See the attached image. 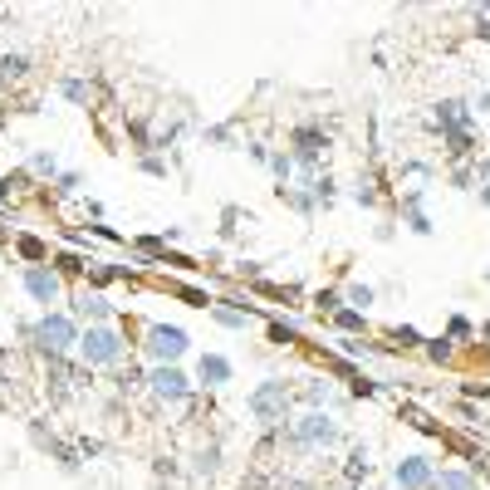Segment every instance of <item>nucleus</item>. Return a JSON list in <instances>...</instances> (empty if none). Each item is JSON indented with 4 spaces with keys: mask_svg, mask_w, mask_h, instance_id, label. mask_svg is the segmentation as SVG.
Instances as JSON below:
<instances>
[{
    "mask_svg": "<svg viewBox=\"0 0 490 490\" xmlns=\"http://www.w3.org/2000/svg\"><path fill=\"white\" fill-rule=\"evenodd\" d=\"M123 333L113 329V324H89V333L79 338V353H84V363L89 368H113V363H123Z\"/></svg>",
    "mask_w": 490,
    "mask_h": 490,
    "instance_id": "nucleus-1",
    "label": "nucleus"
},
{
    "mask_svg": "<svg viewBox=\"0 0 490 490\" xmlns=\"http://www.w3.org/2000/svg\"><path fill=\"white\" fill-rule=\"evenodd\" d=\"M142 348H147V358H152L157 368H177V358H187L192 338H187V329H177V324H152Z\"/></svg>",
    "mask_w": 490,
    "mask_h": 490,
    "instance_id": "nucleus-2",
    "label": "nucleus"
},
{
    "mask_svg": "<svg viewBox=\"0 0 490 490\" xmlns=\"http://www.w3.org/2000/svg\"><path fill=\"white\" fill-rule=\"evenodd\" d=\"M35 338H39V348H44V353H54V358H59V353L79 348V338H84V333H79V324H74L69 314H44V319L35 324Z\"/></svg>",
    "mask_w": 490,
    "mask_h": 490,
    "instance_id": "nucleus-3",
    "label": "nucleus"
},
{
    "mask_svg": "<svg viewBox=\"0 0 490 490\" xmlns=\"http://www.w3.org/2000/svg\"><path fill=\"white\" fill-rule=\"evenodd\" d=\"M245 407L260 417V422H285V407H290V392L285 383H260V388L245 397Z\"/></svg>",
    "mask_w": 490,
    "mask_h": 490,
    "instance_id": "nucleus-4",
    "label": "nucleus"
},
{
    "mask_svg": "<svg viewBox=\"0 0 490 490\" xmlns=\"http://www.w3.org/2000/svg\"><path fill=\"white\" fill-rule=\"evenodd\" d=\"M294 441H304V446H329V441H338V427H333L329 412H304V417L294 422Z\"/></svg>",
    "mask_w": 490,
    "mask_h": 490,
    "instance_id": "nucleus-5",
    "label": "nucleus"
},
{
    "mask_svg": "<svg viewBox=\"0 0 490 490\" xmlns=\"http://www.w3.org/2000/svg\"><path fill=\"white\" fill-rule=\"evenodd\" d=\"M20 285H25V294H30L35 304H54V299H59V275L44 270V265H25Z\"/></svg>",
    "mask_w": 490,
    "mask_h": 490,
    "instance_id": "nucleus-6",
    "label": "nucleus"
},
{
    "mask_svg": "<svg viewBox=\"0 0 490 490\" xmlns=\"http://www.w3.org/2000/svg\"><path fill=\"white\" fill-rule=\"evenodd\" d=\"M147 388L157 392L162 402H182V397L192 392V378H187L182 368H152V378H147Z\"/></svg>",
    "mask_w": 490,
    "mask_h": 490,
    "instance_id": "nucleus-7",
    "label": "nucleus"
},
{
    "mask_svg": "<svg viewBox=\"0 0 490 490\" xmlns=\"http://www.w3.org/2000/svg\"><path fill=\"white\" fill-rule=\"evenodd\" d=\"M392 476H397V486H402V490H427L431 481H436V471H431V461H427V456H402Z\"/></svg>",
    "mask_w": 490,
    "mask_h": 490,
    "instance_id": "nucleus-8",
    "label": "nucleus"
},
{
    "mask_svg": "<svg viewBox=\"0 0 490 490\" xmlns=\"http://www.w3.org/2000/svg\"><path fill=\"white\" fill-rule=\"evenodd\" d=\"M74 309H79L89 324H108V319H113V304H108L98 290H79L74 294Z\"/></svg>",
    "mask_w": 490,
    "mask_h": 490,
    "instance_id": "nucleus-9",
    "label": "nucleus"
},
{
    "mask_svg": "<svg viewBox=\"0 0 490 490\" xmlns=\"http://www.w3.org/2000/svg\"><path fill=\"white\" fill-rule=\"evenodd\" d=\"M294 142H299V147H294V162H304V167H314V162H319V152L329 147V137H319L314 128H299V133H294Z\"/></svg>",
    "mask_w": 490,
    "mask_h": 490,
    "instance_id": "nucleus-10",
    "label": "nucleus"
},
{
    "mask_svg": "<svg viewBox=\"0 0 490 490\" xmlns=\"http://www.w3.org/2000/svg\"><path fill=\"white\" fill-rule=\"evenodd\" d=\"M196 378H201L206 388H221V383H231V363H226L221 353H201V363H196Z\"/></svg>",
    "mask_w": 490,
    "mask_h": 490,
    "instance_id": "nucleus-11",
    "label": "nucleus"
},
{
    "mask_svg": "<svg viewBox=\"0 0 490 490\" xmlns=\"http://www.w3.org/2000/svg\"><path fill=\"white\" fill-rule=\"evenodd\" d=\"M436 123H441L446 133H466V123H471V113H466V103H461V98H446V103L436 108Z\"/></svg>",
    "mask_w": 490,
    "mask_h": 490,
    "instance_id": "nucleus-12",
    "label": "nucleus"
},
{
    "mask_svg": "<svg viewBox=\"0 0 490 490\" xmlns=\"http://www.w3.org/2000/svg\"><path fill=\"white\" fill-rule=\"evenodd\" d=\"M211 319L226 324V329H245V324L255 319V309H226V304H211Z\"/></svg>",
    "mask_w": 490,
    "mask_h": 490,
    "instance_id": "nucleus-13",
    "label": "nucleus"
},
{
    "mask_svg": "<svg viewBox=\"0 0 490 490\" xmlns=\"http://www.w3.org/2000/svg\"><path fill=\"white\" fill-rule=\"evenodd\" d=\"M431 486L436 490H476V481H471V471H441Z\"/></svg>",
    "mask_w": 490,
    "mask_h": 490,
    "instance_id": "nucleus-14",
    "label": "nucleus"
},
{
    "mask_svg": "<svg viewBox=\"0 0 490 490\" xmlns=\"http://www.w3.org/2000/svg\"><path fill=\"white\" fill-rule=\"evenodd\" d=\"M59 89H64V98H69V103H89V84H84V79H64Z\"/></svg>",
    "mask_w": 490,
    "mask_h": 490,
    "instance_id": "nucleus-15",
    "label": "nucleus"
},
{
    "mask_svg": "<svg viewBox=\"0 0 490 490\" xmlns=\"http://www.w3.org/2000/svg\"><path fill=\"white\" fill-rule=\"evenodd\" d=\"M25 74V54H5L0 59V79H20Z\"/></svg>",
    "mask_w": 490,
    "mask_h": 490,
    "instance_id": "nucleus-16",
    "label": "nucleus"
},
{
    "mask_svg": "<svg viewBox=\"0 0 490 490\" xmlns=\"http://www.w3.org/2000/svg\"><path fill=\"white\" fill-rule=\"evenodd\" d=\"M30 167H35L39 177H54V172H59V162H54V152H35V162H30Z\"/></svg>",
    "mask_w": 490,
    "mask_h": 490,
    "instance_id": "nucleus-17",
    "label": "nucleus"
},
{
    "mask_svg": "<svg viewBox=\"0 0 490 490\" xmlns=\"http://www.w3.org/2000/svg\"><path fill=\"white\" fill-rule=\"evenodd\" d=\"M333 319H338V329H348V333H353V329H363V314H358V309H338Z\"/></svg>",
    "mask_w": 490,
    "mask_h": 490,
    "instance_id": "nucleus-18",
    "label": "nucleus"
},
{
    "mask_svg": "<svg viewBox=\"0 0 490 490\" xmlns=\"http://www.w3.org/2000/svg\"><path fill=\"white\" fill-rule=\"evenodd\" d=\"M358 476H368V451H353L348 456V481H358Z\"/></svg>",
    "mask_w": 490,
    "mask_h": 490,
    "instance_id": "nucleus-19",
    "label": "nucleus"
},
{
    "mask_svg": "<svg viewBox=\"0 0 490 490\" xmlns=\"http://www.w3.org/2000/svg\"><path fill=\"white\" fill-rule=\"evenodd\" d=\"M314 304H319L324 314H338V309H343V299H338L333 290H319V299H314Z\"/></svg>",
    "mask_w": 490,
    "mask_h": 490,
    "instance_id": "nucleus-20",
    "label": "nucleus"
},
{
    "mask_svg": "<svg viewBox=\"0 0 490 490\" xmlns=\"http://www.w3.org/2000/svg\"><path fill=\"white\" fill-rule=\"evenodd\" d=\"M270 338H275V343H294L299 329H294V324H270Z\"/></svg>",
    "mask_w": 490,
    "mask_h": 490,
    "instance_id": "nucleus-21",
    "label": "nucleus"
},
{
    "mask_svg": "<svg viewBox=\"0 0 490 490\" xmlns=\"http://www.w3.org/2000/svg\"><path fill=\"white\" fill-rule=\"evenodd\" d=\"M348 304L368 309V304H373V290H368V285H348Z\"/></svg>",
    "mask_w": 490,
    "mask_h": 490,
    "instance_id": "nucleus-22",
    "label": "nucleus"
},
{
    "mask_svg": "<svg viewBox=\"0 0 490 490\" xmlns=\"http://www.w3.org/2000/svg\"><path fill=\"white\" fill-rule=\"evenodd\" d=\"M270 167H275V177H280V182H290V172H294V157H285V152H280V157H270Z\"/></svg>",
    "mask_w": 490,
    "mask_h": 490,
    "instance_id": "nucleus-23",
    "label": "nucleus"
},
{
    "mask_svg": "<svg viewBox=\"0 0 490 490\" xmlns=\"http://www.w3.org/2000/svg\"><path fill=\"white\" fill-rule=\"evenodd\" d=\"M20 255H30V260H39V255H44V245H39V240H30V235H20Z\"/></svg>",
    "mask_w": 490,
    "mask_h": 490,
    "instance_id": "nucleus-24",
    "label": "nucleus"
},
{
    "mask_svg": "<svg viewBox=\"0 0 490 490\" xmlns=\"http://www.w3.org/2000/svg\"><path fill=\"white\" fill-rule=\"evenodd\" d=\"M142 172H152V177H167V162H162V157H142Z\"/></svg>",
    "mask_w": 490,
    "mask_h": 490,
    "instance_id": "nucleus-25",
    "label": "nucleus"
},
{
    "mask_svg": "<svg viewBox=\"0 0 490 490\" xmlns=\"http://www.w3.org/2000/svg\"><path fill=\"white\" fill-rule=\"evenodd\" d=\"M10 192H15V182H10V177H0V201H10Z\"/></svg>",
    "mask_w": 490,
    "mask_h": 490,
    "instance_id": "nucleus-26",
    "label": "nucleus"
},
{
    "mask_svg": "<svg viewBox=\"0 0 490 490\" xmlns=\"http://www.w3.org/2000/svg\"><path fill=\"white\" fill-rule=\"evenodd\" d=\"M481 201H486V206H490V182H486V187H481Z\"/></svg>",
    "mask_w": 490,
    "mask_h": 490,
    "instance_id": "nucleus-27",
    "label": "nucleus"
},
{
    "mask_svg": "<svg viewBox=\"0 0 490 490\" xmlns=\"http://www.w3.org/2000/svg\"><path fill=\"white\" fill-rule=\"evenodd\" d=\"M481 108H490V89H486V94H481Z\"/></svg>",
    "mask_w": 490,
    "mask_h": 490,
    "instance_id": "nucleus-28",
    "label": "nucleus"
}]
</instances>
